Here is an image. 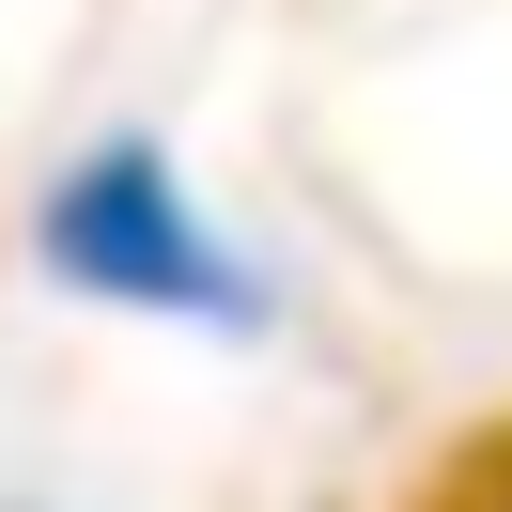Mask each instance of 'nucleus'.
<instances>
[{
    "label": "nucleus",
    "instance_id": "f257e3e1",
    "mask_svg": "<svg viewBox=\"0 0 512 512\" xmlns=\"http://www.w3.org/2000/svg\"><path fill=\"white\" fill-rule=\"evenodd\" d=\"M47 264L78 295H125V311H187V326H264V280L218 249V233L171 202V171L140 140H109L94 171L47 187Z\"/></svg>",
    "mask_w": 512,
    "mask_h": 512
}]
</instances>
